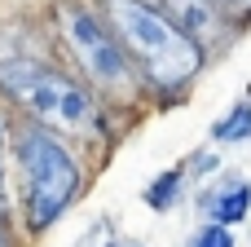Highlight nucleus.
Returning a JSON list of instances; mask_svg holds the SVG:
<instances>
[{"mask_svg": "<svg viewBox=\"0 0 251 247\" xmlns=\"http://www.w3.org/2000/svg\"><path fill=\"white\" fill-rule=\"evenodd\" d=\"M110 35L124 44V53L132 57V66L163 93H176L181 84H190L203 66V49L181 35L150 0H101Z\"/></svg>", "mask_w": 251, "mask_h": 247, "instance_id": "f257e3e1", "label": "nucleus"}, {"mask_svg": "<svg viewBox=\"0 0 251 247\" xmlns=\"http://www.w3.org/2000/svg\"><path fill=\"white\" fill-rule=\"evenodd\" d=\"M18 168H22L26 225L40 234L75 199V190H79V164H75V155L44 124H31V128L18 133Z\"/></svg>", "mask_w": 251, "mask_h": 247, "instance_id": "f03ea898", "label": "nucleus"}, {"mask_svg": "<svg viewBox=\"0 0 251 247\" xmlns=\"http://www.w3.org/2000/svg\"><path fill=\"white\" fill-rule=\"evenodd\" d=\"M57 31H62L71 57L79 62V71H84L97 88H106V93H132V88H137L132 57L124 53V44L110 35V27H106L93 9H84V4H75V0H62V4H57Z\"/></svg>", "mask_w": 251, "mask_h": 247, "instance_id": "7ed1b4c3", "label": "nucleus"}, {"mask_svg": "<svg viewBox=\"0 0 251 247\" xmlns=\"http://www.w3.org/2000/svg\"><path fill=\"white\" fill-rule=\"evenodd\" d=\"M0 88H4L13 102H22L26 110H35L40 119H49V124H71V128H79V124H93V119H97L93 97H88L75 80H66L62 71L40 66V62H26V57L0 62Z\"/></svg>", "mask_w": 251, "mask_h": 247, "instance_id": "20e7f679", "label": "nucleus"}, {"mask_svg": "<svg viewBox=\"0 0 251 247\" xmlns=\"http://www.w3.org/2000/svg\"><path fill=\"white\" fill-rule=\"evenodd\" d=\"M181 35H190L199 49H207L216 35H221V27H225V9L216 4V0H150Z\"/></svg>", "mask_w": 251, "mask_h": 247, "instance_id": "39448f33", "label": "nucleus"}, {"mask_svg": "<svg viewBox=\"0 0 251 247\" xmlns=\"http://www.w3.org/2000/svg\"><path fill=\"white\" fill-rule=\"evenodd\" d=\"M203 212H207V225H238L251 212V186L247 181H225L216 190L203 194Z\"/></svg>", "mask_w": 251, "mask_h": 247, "instance_id": "423d86ee", "label": "nucleus"}, {"mask_svg": "<svg viewBox=\"0 0 251 247\" xmlns=\"http://www.w3.org/2000/svg\"><path fill=\"white\" fill-rule=\"evenodd\" d=\"M181 190H185V168H168L146 186V203L154 212H168L172 203H181Z\"/></svg>", "mask_w": 251, "mask_h": 247, "instance_id": "0eeeda50", "label": "nucleus"}, {"mask_svg": "<svg viewBox=\"0 0 251 247\" xmlns=\"http://www.w3.org/2000/svg\"><path fill=\"white\" fill-rule=\"evenodd\" d=\"M247 137H251V102L229 106V115L212 124V141H225V146H234V141H247Z\"/></svg>", "mask_w": 251, "mask_h": 247, "instance_id": "6e6552de", "label": "nucleus"}, {"mask_svg": "<svg viewBox=\"0 0 251 247\" xmlns=\"http://www.w3.org/2000/svg\"><path fill=\"white\" fill-rule=\"evenodd\" d=\"M190 247H234V234H229L225 225H203Z\"/></svg>", "mask_w": 251, "mask_h": 247, "instance_id": "1a4fd4ad", "label": "nucleus"}, {"mask_svg": "<svg viewBox=\"0 0 251 247\" xmlns=\"http://www.w3.org/2000/svg\"><path fill=\"white\" fill-rule=\"evenodd\" d=\"M216 4H221V9H238V13H247V9H251V0H216Z\"/></svg>", "mask_w": 251, "mask_h": 247, "instance_id": "9d476101", "label": "nucleus"}, {"mask_svg": "<svg viewBox=\"0 0 251 247\" xmlns=\"http://www.w3.org/2000/svg\"><path fill=\"white\" fill-rule=\"evenodd\" d=\"M0 141H4V124H0ZM0 212H4V172H0Z\"/></svg>", "mask_w": 251, "mask_h": 247, "instance_id": "9b49d317", "label": "nucleus"}, {"mask_svg": "<svg viewBox=\"0 0 251 247\" xmlns=\"http://www.w3.org/2000/svg\"><path fill=\"white\" fill-rule=\"evenodd\" d=\"M0 247H9V234H4V221H0Z\"/></svg>", "mask_w": 251, "mask_h": 247, "instance_id": "f8f14e48", "label": "nucleus"}]
</instances>
